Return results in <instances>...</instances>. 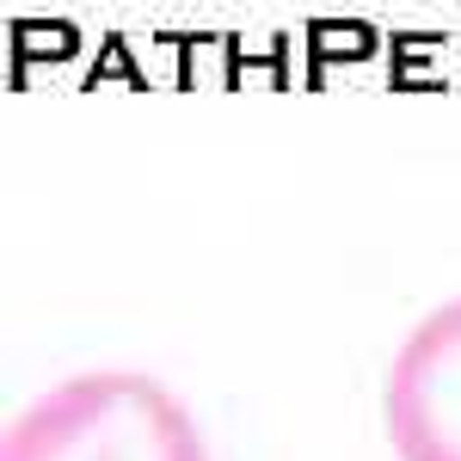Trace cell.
Returning <instances> with one entry per match:
<instances>
[{
    "label": "cell",
    "mask_w": 461,
    "mask_h": 461,
    "mask_svg": "<svg viewBox=\"0 0 461 461\" xmlns=\"http://www.w3.org/2000/svg\"><path fill=\"white\" fill-rule=\"evenodd\" d=\"M0 461H210L185 400L142 369H86L32 393Z\"/></svg>",
    "instance_id": "6da1fadb"
},
{
    "label": "cell",
    "mask_w": 461,
    "mask_h": 461,
    "mask_svg": "<svg viewBox=\"0 0 461 461\" xmlns=\"http://www.w3.org/2000/svg\"><path fill=\"white\" fill-rule=\"evenodd\" d=\"M382 425L400 461H461V295L437 302L388 363Z\"/></svg>",
    "instance_id": "7a4b0ae2"
}]
</instances>
